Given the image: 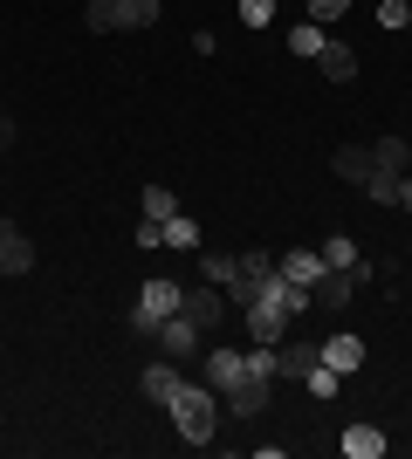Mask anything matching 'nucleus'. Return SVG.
Returning <instances> with one entry per match:
<instances>
[{
    "label": "nucleus",
    "mask_w": 412,
    "mask_h": 459,
    "mask_svg": "<svg viewBox=\"0 0 412 459\" xmlns=\"http://www.w3.org/2000/svg\"><path fill=\"white\" fill-rule=\"evenodd\" d=\"M165 411H172V425H179V439H186V446H214V425H220L214 384H186V377H179V391L165 398Z\"/></svg>",
    "instance_id": "nucleus-1"
},
{
    "label": "nucleus",
    "mask_w": 412,
    "mask_h": 459,
    "mask_svg": "<svg viewBox=\"0 0 412 459\" xmlns=\"http://www.w3.org/2000/svg\"><path fill=\"white\" fill-rule=\"evenodd\" d=\"M158 0H90V28L97 35H124V28H152Z\"/></svg>",
    "instance_id": "nucleus-2"
},
{
    "label": "nucleus",
    "mask_w": 412,
    "mask_h": 459,
    "mask_svg": "<svg viewBox=\"0 0 412 459\" xmlns=\"http://www.w3.org/2000/svg\"><path fill=\"white\" fill-rule=\"evenodd\" d=\"M179 295H186L179 281H145V295L131 302V329H137V336H152L165 316H179Z\"/></svg>",
    "instance_id": "nucleus-3"
},
{
    "label": "nucleus",
    "mask_w": 412,
    "mask_h": 459,
    "mask_svg": "<svg viewBox=\"0 0 412 459\" xmlns=\"http://www.w3.org/2000/svg\"><path fill=\"white\" fill-rule=\"evenodd\" d=\"M316 357H323L330 370H344V377H351V370L364 364V336H351V329H337V336H323V343H316Z\"/></svg>",
    "instance_id": "nucleus-4"
},
{
    "label": "nucleus",
    "mask_w": 412,
    "mask_h": 459,
    "mask_svg": "<svg viewBox=\"0 0 412 459\" xmlns=\"http://www.w3.org/2000/svg\"><path fill=\"white\" fill-rule=\"evenodd\" d=\"M179 316H186L193 329H220V316H227V308H220V295H214V288L199 281V288H186V295H179Z\"/></svg>",
    "instance_id": "nucleus-5"
},
{
    "label": "nucleus",
    "mask_w": 412,
    "mask_h": 459,
    "mask_svg": "<svg viewBox=\"0 0 412 459\" xmlns=\"http://www.w3.org/2000/svg\"><path fill=\"white\" fill-rule=\"evenodd\" d=\"M275 268L289 274L295 288H310V295H316V281L330 274V261H323V254H310V247H289V254H282V261H275Z\"/></svg>",
    "instance_id": "nucleus-6"
},
{
    "label": "nucleus",
    "mask_w": 412,
    "mask_h": 459,
    "mask_svg": "<svg viewBox=\"0 0 412 459\" xmlns=\"http://www.w3.org/2000/svg\"><path fill=\"white\" fill-rule=\"evenodd\" d=\"M152 336H158V350H165V357H193V350H199V329L186 323V316H165Z\"/></svg>",
    "instance_id": "nucleus-7"
},
{
    "label": "nucleus",
    "mask_w": 412,
    "mask_h": 459,
    "mask_svg": "<svg viewBox=\"0 0 412 459\" xmlns=\"http://www.w3.org/2000/svg\"><path fill=\"white\" fill-rule=\"evenodd\" d=\"M316 69H323L330 82H351V76H357V48H351V41H323V56H316Z\"/></svg>",
    "instance_id": "nucleus-8"
},
{
    "label": "nucleus",
    "mask_w": 412,
    "mask_h": 459,
    "mask_svg": "<svg viewBox=\"0 0 412 459\" xmlns=\"http://www.w3.org/2000/svg\"><path fill=\"white\" fill-rule=\"evenodd\" d=\"M261 404H268V384H261V377H241V384H227V411H234V419H255Z\"/></svg>",
    "instance_id": "nucleus-9"
},
{
    "label": "nucleus",
    "mask_w": 412,
    "mask_h": 459,
    "mask_svg": "<svg viewBox=\"0 0 412 459\" xmlns=\"http://www.w3.org/2000/svg\"><path fill=\"white\" fill-rule=\"evenodd\" d=\"M28 268H35V240L7 227V240H0V274H28Z\"/></svg>",
    "instance_id": "nucleus-10"
},
{
    "label": "nucleus",
    "mask_w": 412,
    "mask_h": 459,
    "mask_svg": "<svg viewBox=\"0 0 412 459\" xmlns=\"http://www.w3.org/2000/svg\"><path fill=\"white\" fill-rule=\"evenodd\" d=\"M275 364H282V377H310V364H316V343H275Z\"/></svg>",
    "instance_id": "nucleus-11"
},
{
    "label": "nucleus",
    "mask_w": 412,
    "mask_h": 459,
    "mask_svg": "<svg viewBox=\"0 0 412 459\" xmlns=\"http://www.w3.org/2000/svg\"><path fill=\"white\" fill-rule=\"evenodd\" d=\"M158 227H165V247H179V254H199V220L172 212V220H158Z\"/></svg>",
    "instance_id": "nucleus-12"
},
{
    "label": "nucleus",
    "mask_w": 412,
    "mask_h": 459,
    "mask_svg": "<svg viewBox=\"0 0 412 459\" xmlns=\"http://www.w3.org/2000/svg\"><path fill=\"white\" fill-rule=\"evenodd\" d=\"M344 453L351 459H378L385 453V432H378V425H351V432H344Z\"/></svg>",
    "instance_id": "nucleus-13"
},
{
    "label": "nucleus",
    "mask_w": 412,
    "mask_h": 459,
    "mask_svg": "<svg viewBox=\"0 0 412 459\" xmlns=\"http://www.w3.org/2000/svg\"><path fill=\"white\" fill-rule=\"evenodd\" d=\"M206 384H214V391L241 384V350H214V357H206Z\"/></svg>",
    "instance_id": "nucleus-14"
},
{
    "label": "nucleus",
    "mask_w": 412,
    "mask_h": 459,
    "mask_svg": "<svg viewBox=\"0 0 412 459\" xmlns=\"http://www.w3.org/2000/svg\"><path fill=\"white\" fill-rule=\"evenodd\" d=\"M316 302H323V308H344V302H351V268H330V274H323V281H316Z\"/></svg>",
    "instance_id": "nucleus-15"
},
{
    "label": "nucleus",
    "mask_w": 412,
    "mask_h": 459,
    "mask_svg": "<svg viewBox=\"0 0 412 459\" xmlns=\"http://www.w3.org/2000/svg\"><path fill=\"white\" fill-rule=\"evenodd\" d=\"M330 165H337V178H351V186H364V178H372V152H357V144H344Z\"/></svg>",
    "instance_id": "nucleus-16"
},
{
    "label": "nucleus",
    "mask_w": 412,
    "mask_h": 459,
    "mask_svg": "<svg viewBox=\"0 0 412 459\" xmlns=\"http://www.w3.org/2000/svg\"><path fill=\"white\" fill-rule=\"evenodd\" d=\"M399 186H406V172H385V165H372V178H364V192L378 206H399Z\"/></svg>",
    "instance_id": "nucleus-17"
},
{
    "label": "nucleus",
    "mask_w": 412,
    "mask_h": 459,
    "mask_svg": "<svg viewBox=\"0 0 412 459\" xmlns=\"http://www.w3.org/2000/svg\"><path fill=\"white\" fill-rule=\"evenodd\" d=\"M289 56H323V21H302V28H289Z\"/></svg>",
    "instance_id": "nucleus-18"
},
{
    "label": "nucleus",
    "mask_w": 412,
    "mask_h": 459,
    "mask_svg": "<svg viewBox=\"0 0 412 459\" xmlns=\"http://www.w3.org/2000/svg\"><path fill=\"white\" fill-rule=\"evenodd\" d=\"M302 384H310V398H337V391H344V370H330L323 357H316V364H310V377H302Z\"/></svg>",
    "instance_id": "nucleus-19"
},
{
    "label": "nucleus",
    "mask_w": 412,
    "mask_h": 459,
    "mask_svg": "<svg viewBox=\"0 0 412 459\" xmlns=\"http://www.w3.org/2000/svg\"><path fill=\"white\" fill-rule=\"evenodd\" d=\"M172 391H179V370L172 364H152V370H145V398H152V404H165Z\"/></svg>",
    "instance_id": "nucleus-20"
},
{
    "label": "nucleus",
    "mask_w": 412,
    "mask_h": 459,
    "mask_svg": "<svg viewBox=\"0 0 412 459\" xmlns=\"http://www.w3.org/2000/svg\"><path fill=\"white\" fill-rule=\"evenodd\" d=\"M372 165H385V172H406V137H378V144H372Z\"/></svg>",
    "instance_id": "nucleus-21"
},
{
    "label": "nucleus",
    "mask_w": 412,
    "mask_h": 459,
    "mask_svg": "<svg viewBox=\"0 0 412 459\" xmlns=\"http://www.w3.org/2000/svg\"><path fill=\"white\" fill-rule=\"evenodd\" d=\"M199 274L227 288V281H234V274H241V254H206V261H199Z\"/></svg>",
    "instance_id": "nucleus-22"
},
{
    "label": "nucleus",
    "mask_w": 412,
    "mask_h": 459,
    "mask_svg": "<svg viewBox=\"0 0 412 459\" xmlns=\"http://www.w3.org/2000/svg\"><path fill=\"white\" fill-rule=\"evenodd\" d=\"M323 261H330V268H357V240H351V233L323 240Z\"/></svg>",
    "instance_id": "nucleus-23"
},
{
    "label": "nucleus",
    "mask_w": 412,
    "mask_h": 459,
    "mask_svg": "<svg viewBox=\"0 0 412 459\" xmlns=\"http://www.w3.org/2000/svg\"><path fill=\"white\" fill-rule=\"evenodd\" d=\"M172 212H179L172 192H165V186H145V220H172Z\"/></svg>",
    "instance_id": "nucleus-24"
},
{
    "label": "nucleus",
    "mask_w": 412,
    "mask_h": 459,
    "mask_svg": "<svg viewBox=\"0 0 412 459\" xmlns=\"http://www.w3.org/2000/svg\"><path fill=\"white\" fill-rule=\"evenodd\" d=\"M378 21L385 28H412V0H378Z\"/></svg>",
    "instance_id": "nucleus-25"
},
{
    "label": "nucleus",
    "mask_w": 412,
    "mask_h": 459,
    "mask_svg": "<svg viewBox=\"0 0 412 459\" xmlns=\"http://www.w3.org/2000/svg\"><path fill=\"white\" fill-rule=\"evenodd\" d=\"M241 21H248V28H268V21H275V0H241Z\"/></svg>",
    "instance_id": "nucleus-26"
},
{
    "label": "nucleus",
    "mask_w": 412,
    "mask_h": 459,
    "mask_svg": "<svg viewBox=\"0 0 412 459\" xmlns=\"http://www.w3.org/2000/svg\"><path fill=\"white\" fill-rule=\"evenodd\" d=\"M137 247H165V227H158V220H137Z\"/></svg>",
    "instance_id": "nucleus-27"
},
{
    "label": "nucleus",
    "mask_w": 412,
    "mask_h": 459,
    "mask_svg": "<svg viewBox=\"0 0 412 459\" xmlns=\"http://www.w3.org/2000/svg\"><path fill=\"white\" fill-rule=\"evenodd\" d=\"M344 7H351V0H310V21H337Z\"/></svg>",
    "instance_id": "nucleus-28"
},
{
    "label": "nucleus",
    "mask_w": 412,
    "mask_h": 459,
    "mask_svg": "<svg viewBox=\"0 0 412 459\" xmlns=\"http://www.w3.org/2000/svg\"><path fill=\"white\" fill-rule=\"evenodd\" d=\"M399 206H406V212H412V172H406V186H399Z\"/></svg>",
    "instance_id": "nucleus-29"
},
{
    "label": "nucleus",
    "mask_w": 412,
    "mask_h": 459,
    "mask_svg": "<svg viewBox=\"0 0 412 459\" xmlns=\"http://www.w3.org/2000/svg\"><path fill=\"white\" fill-rule=\"evenodd\" d=\"M406 172H412V144H406Z\"/></svg>",
    "instance_id": "nucleus-30"
},
{
    "label": "nucleus",
    "mask_w": 412,
    "mask_h": 459,
    "mask_svg": "<svg viewBox=\"0 0 412 459\" xmlns=\"http://www.w3.org/2000/svg\"><path fill=\"white\" fill-rule=\"evenodd\" d=\"M0 131H7V110H0Z\"/></svg>",
    "instance_id": "nucleus-31"
},
{
    "label": "nucleus",
    "mask_w": 412,
    "mask_h": 459,
    "mask_svg": "<svg viewBox=\"0 0 412 459\" xmlns=\"http://www.w3.org/2000/svg\"><path fill=\"white\" fill-rule=\"evenodd\" d=\"M0 144H7V131H0Z\"/></svg>",
    "instance_id": "nucleus-32"
},
{
    "label": "nucleus",
    "mask_w": 412,
    "mask_h": 459,
    "mask_svg": "<svg viewBox=\"0 0 412 459\" xmlns=\"http://www.w3.org/2000/svg\"><path fill=\"white\" fill-rule=\"evenodd\" d=\"M0 240H7V227H0Z\"/></svg>",
    "instance_id": "nucleus-33"
}]
</instances>
